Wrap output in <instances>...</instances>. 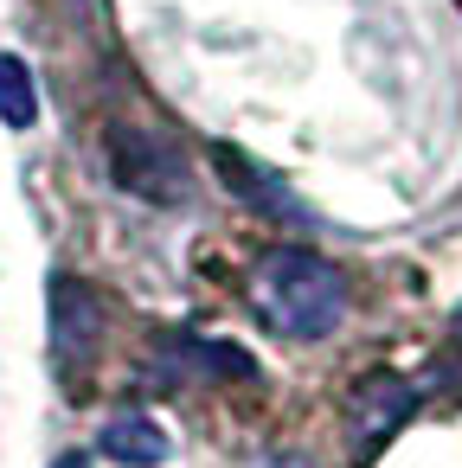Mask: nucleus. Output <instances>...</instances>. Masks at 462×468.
Masks as SVG:
<instances>
[{"instance_id": "1", "label": "nucleus", "mask_w": 462, "mask_h": 468, "mask_svg": "<svg viewBox=\"0 0 462 468\" xmlns=\"http://www.w3.org/2000/svg\"><path fill=\"white\" fill-rule=\"evenodd\" d=\"M251 302L263 314V327H276L283 340H328L347 321V270L328 263L308 244H276L257 257L251 270Z\"/></svg>"}, {"instance_id": "2", "label": "nucleus", "mask_w": 462, "mask_h": 468, "mask_svg": "<svg viewBox=\"0 0 462 468\" xmlns=\"http://www.w3.org/2000/svg\"><path fill=\"white\" fill-rule=\"evenodd\" d=\"M110 174H116L123 193H135L148 206L187 199V161L148 129H110Z\"/></svg>"}, {"instance_id": "3", "label": "nucleus", "mask_w": 462, "mask_h": 468, "mask_svg": "<svg viewBox=\"0 0 462 468\" xmlns=\"http://www.w3.org/2000/svg\"><path fill=\"white\" fill-rule=\"evenodd\" d=\"M417 410V385H404L398 372H366L360 385H353V398H347V430H353V455L360 462H372L398 430H404V417Z\"/></svg>"}, {"instance_id": "4", "label": "nucleus", "mask_w": 462, "mask_h": 468, "mask_svg": "<svg viewBox=\"0 0 462 468\" xmlns=\"http://www.w3.org/2000/svg\"><path fill=\"white\" fill-rule=\"evenodd\" d=\"M97 449H103L116 468H161V462L174 455V436H167L155 417H142V410H123V417H110V423H103Z\"/></svg>"}, {"instance_id": "5", "label": "nucleus", "mask_w": 462, "mask_h": 468, "mask_svg": "<svg viewBox=\"0 0 462 468\" xmlns=\"http://www.w3.org/2000/svg\"><path fill=\"white\" fill-rule=\"evenodd\" d=\"M52 346L59 359H84L97 346V295L71 276L52 282Z\"/></svg>"}, {"instance_id": "6", "label": "nucleus", "mask_w": 462, "mask_h": 468, "mask_svg": "<svg viewBox=\"0 0 462 468\" xmlns=\"http://www.w3.org/2000/svg\"><path fill=\"white\" fill-rule=\"evenodd\" d=\"M212 161H219V174L231 180V193H238V199L270 206V218H302V212H295V199H289V186H283L276 174H263L251 154H238V148H212Z\"/></svg>"}, {"instance_id": "7", "label": "nucleus", "mask_w": 462, "mask_h": 468, "mask_svg": "<svg viewBox=\"0 0 462 468\" xmlns=\"http://www.w3.org/2000/svg\"><path fill=\"white\" fill-rule=\"evenodd\" d=\"M0 122L7 129H33L39 122V78L20 52H0Z\"/></svg>"}, {"instance_id": "8", "label": "nucleus", "mask_w": 462, "mask_h": 468, "mask_svg": "<svg viewBox=\"0 0 462 468\" xmlns=\"http://www.w3.org/2000/svg\"><path fill=\"white\" fill-rule=\"evenodd\" d=\"M52 468H91V455H59Z\"/></svg>"}, {"instance_id": "9", "label": "nucleus", "mask_w": 462, "mask_h": 468, "mask_svg": "<svg viewBox=\"0 0 462 468\" xmlns=\"http://www.w3.org/2000/svg\"><path fill=\"white\" fill-rule=\"evenodd\" d=\"M270 468H308V462H295V455H283V462H270Z\"/></svg>"}]
</instances>
